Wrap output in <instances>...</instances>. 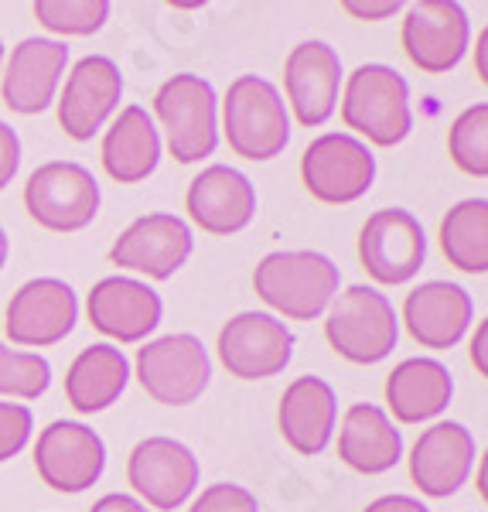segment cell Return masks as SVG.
I'll return each instance as SVG.
<instances>
[{"label": "cell", "instance_id": "cell-1", "mask_svg": "<svg viewBox=\"0 0 488 512\" xmlns=\"http://www.w3.org/2000/svg\"><path fill=\"white\" fill-rule=\"evenodd\" d=\"M342 270L314 250H280L256 263L253 291L267 308L291 321H314L335 301Z\"/></svg>", "mask_w": 488, "mask_h": 512}, {"label": "cell", "instance_id": "cell-2", "mask_svg": "<svg viewBox=\"0 0 488 512\" xmlns=\"http://www.w3.org/2000/svg\"><path fill=\"white\" fill-rule=\"evenodd\" d=\"M222 134L243 161H274L291 144V117L280 89L263 76H239L222 99Z\"/></svg>", "mask_w": 488, "mask_h": 512}, {"label": "cell", "instance_id": "cell-3", "mask_svg": "<svg viewBox=\"0 0 488 512\" xmlns=\"http://www.w3.org/2000/svg\"><path fill=\"white\" fill-rule=\"evenodd\" d=\"M342 123L376 147L403 144L413 130L407 79L390 65H359L342 89Z\"/></svg>", "mask_w": 488, "mask_h": 512}, {"label": "cell", "instance_id": "cell-4", "mask_svg": "<svg viewBox=\"0 0 488 512\" xmlns=\"http://www.w3.org/2000/svg\"><path fill=\"white\" fill-rule=\"evenodd\" d=\"M325 338L332 352L355 366H376L400 342V318L393 301L376 287L352 284L328 304Z\"/></svg>", "mask_w": 488, "mask_h": 512}, {"label": "cell", "instance_id": "cell-5", "mask_svg": "<svg viewBox=\"0 0 488 512\" xmlns=\"http://www.w3.org/2000/svg\"><path fill=\"white\" fill-rule=\"evenodd\" d=\"M154 117L168 134V151L178 164L209 161L219 147V99L212 82L175 76L154 93Z\"/></svg>", "mask_w": 488, "mask_h": 512}, {"label": "cell", "instance_id": "cell-6", "mask_svg": "<svg viewBox=\"0 0 488 512\" xmlns=\"http://www.w3.org/2000/svg\"><path fill=\"white\" fill-rule=\"evenodd\" d=\"M103 192L93 171L76 161H48L24 185V209L48 233H79L96 219Z\"/></svg>", "mask_w": 488, "mask_h": 512}, {"label": "cell", "instance_id": "cell-7", "mask_svg": "<svg viewBox=\"0 0 488 512\" xmlns=\"http://www.w3.org/2000/svg\"><path fill=\"white\" fill-rule=\"evenodd\" d=\"M137 379L161 407H192L212 379V359L202 338L164 335L137 352Z\"/></svg>", "mask_w": 488, "mask_h": 512}, {"label": "cell", "instance_id": "cell-8", "mask_svg": "<svg viewBox=\"0 0 488 512\" xmlns=\"http://www.w3.org/2000/svg\"><path fill=\"white\" fill-rule=\"evenodd\" d=\"M215 352L233 379L260 383V379H274L291 366L294 332L274 315L243 311L222 325Z\"/></svg>", "mask_w": 488, "mask_h": 512}, {"label": "cell", "instance_id": "cell-9", "mask_svg": "<svg viewBox=\"0 0 488 512\" xmlns=\"http://www.w3.org/2000/svg\"><path fill=\"white\" fill-rule=\"evenodd\" d=\"M400 41L407 59L427 76L458 69L471 45V21L458 0H417L403 14Z\"/></svg>", "mask_w": 488, "mask_h": 512}, {"label": "cell", "instance_id": "cell-10", "mask_svg": "<svg viewBox=\"0 0 488 512\" xmlns=\"http://www.w3.org/2000/svg\"><path fill=\"white\" fill-rule=\"evenodd\" d=\"M198 458L175 437H144L127 458V482L147 509L175 512L198 489Z\"/></svg>", "mask_w": 488, "mask_h": 512}, {"label": "cell", "instance_id": "cell-11", "mask_svg": "<svg viewBox=\"0 0 488 512\" xmlns=\"http://www.w3.org/2000/svg\"><path fill=\"white\" fill-rule=\"evenodd\" d=\"M301 181L325 205H352L376 181V158L359 137L321 134L301 158Z\"/></svg>", "mask_w": 488, "mask_h": 512}, {"label": "cell", "instance_id": "cell-12", "mask_svg": "<svg viewBox=\"0 0 488 512\" xmlns=\"http://www.w3.org/2000/svg\"><path fill=\"white\" fill-rule=\"evenodd\" d=\"M35 468L52 492L79 495L103 478L106 444L93 427L79 424V420H55L38 434Z\"/></svg>", "mask_w": 488, "mask_h": 512}, {"label": "cell", "instance_id": "cell-13", "mask_svg": "<svg viewBox=\"0 0 488 512\" xmlns=\"http://www.w3.org/2000/svg\"><path fill=\"white\" fill-rule=\"evenodd\" d=\"M359 260L383 287H400L420 274L427 260V233L407 209H379L359 233Z\"/></svg>", "mask_w": 488, "mask_h": 512}, {"label": "cell", "instance_id": "cell-14", "mask_svg": "<svg viewBox=\"0 0 488 512\" xmlns=\"http://www.w3.org/2000/svg\"><path fill=\"white\" fill-rule=\"evenodd\" d=\"M195 250L192 226L171 212H154L130 222L110 250V263L147 280H171Z\"/></svg>", "mask_w": 488, "mask_h": 512}, {"label": "cell", "instance_id": "cell-15", "mask_svg": "<svg viewBox=\"0 0 488 512\" xmlns=\"http://www.w3.org/2000/svg\"><path fill=\"white\" fill-rule=\"evenodd\" d=\"M79 321V297L59 277L28 280L7 304V338L24 349H48L72 335Z\"/></svg>", "mask_w": 488, "mask_h": 512}, {"label": "cell", "instance_id": "cell-16", "mask_svg": "<svg viewBox=\"0 0 488 512\" xmlns=\"http://www.w3.org/2000/svg\"><path fill=\"white\" fill-rule=\"evenodd\" d=\"M123 96L120 65L106 55H86L72 65L59 96V127L76 144L93 140L103 123L117 113Z\"/></svg>", "mask_w": 488, "mask_h": 512}, {"label": "cell", "instance_id": "cell-17", "mask_svg": "<svg viewBox=\"0 0 488 512\" xmlns=\"http://www.w3.org/2000/svg\"><path fill=\"white\" fill-rule=\"evenodd\" d=\"M69 65V48L55 38H24L11 48L0 79V96L11 113L38 117L59 96V82Z\"/></svg>", "mask_w": 488, "mask_h": 512}, {"label": "cell", "instance_id": "cell-18", "mask_svg": "<svg viewBox=\"0 0 488 512\" xmlns=\"http://www.w3.org/2000/svg\"><path fill=\"white\" fill-rule=\"evenodd\" d=\"M478 458L475 434L458 420H441L417 437L410 451V478L427 499H451L465 489Z\"/></svg>", "mask_w": 488, "mask_h": 512}, {"label": "cell", "instance_id": "cell-19", "mask_svg": "<svg viewBox=\"0 0 488 512\" xmlns=\"http://www.w3.org/2000/svg\"><path fill=\"white\" fill-rule=\"evenodd\" d=\"M287 106L301 127H321L335 117L342 93V59L325 41H301L284 62Z\"/></svg>", "mask_w": 488, "mask_h": 512}, {"label": "cell", "instance_id": "cell-20", "mask_svg": "<svg viewBox=\"0 0 488 512\" xmlns=\"http://www.w3.org/2000/svg\"><path fill=\"white\" fill-rule=\"evenodd\" d=\"M89 325L120 345L144 342L161 325L164 301L137 277H103L86 297Z\"/></svg>", "mask_w": 488, "mask_h": 512}, {"label": "cell", "instance_id": "cell-21", "mask_svg": "<svg viewBox=\"0 0 488 512\" xmlns=\"http://www.w3.org/2000/svg\"><path fill=\"white\" fill-rule=\"evenodd\" d=\"M185 209L202 233L236 236L256 216V188L243 171L229 168V164H212L192 178Z\"/></svg>", "mask_w": 488, "mask_h": 512}, {"label": "cell", "instance_id": "cell-22", "mask_svg": "<svg viewBox=\"0 0 488 512\" xmlns=\"http://www.w3.org/2000/svg\"><path fill=\"white\" fill-rule=\"evenodd\" d=\"M471 318H475L471 294L451 280H427L413 287L403 301V325L413 342L430 352L454 349L465 338Z\"/></svg>", "mask_w": 488, "mask_h": 512}, {"label": "cell", "instance_id": "cell-23", "mask_svg": "<svg viewBox=\"0 0 488 512\" xmlns=\"http://www.w3.org/2000/svg\"><path fill=\"white\" fill-rule=\"evenodd\" d=\"M277 424L287 448L304 458H314L332 444L338 424V396L325 379L301 376L280 396Z\"/></svg>", "mask_w": 488, "mask_h": 512}, {"label": "cell", "instance_id": "cell-24", "mask_svg": "<svg viewBox=\"0 0 488 512\" xmlns=\"http://www.w3.org/2000/svg\"><path fill=\"white\" fill-rule=\"evenodd\" d=\"M454 379L448 366L430 355H413L386 376V407L400 424H424L451 407Z\"/></svg>", "mask_w": 488, "mask_h": 512}, {"label": "cell", "instance_id": "cell-25", "mask_svg": "<svg viewBox=\"0 0 488 512\" xmlns=\"http://www.w3.org/2000/svg\"><path fill=\"white\" fill-rule=\"evenodd\" d=\"M338 458L359 475H386L403 458V434L383 407L352 403L338 431Z\"/></svg>", "mask_w": 488, "mask_h": 512}, {"label": "cell", "instance_id": "cell-26", "mask_svg": "<svg viewBox=\"0 0 488 512\" xmlns=\"http://www.w3.org/2000/svg\"><path fill=\"white\" fill-rule=\"evenodd\" d=\"M103 168L117 185H140L161 164V134L144 106H127L103 134Z\"/></svg>", "mask_w": 488, "mask_h": 512}, {"label": "cell", "instance_id": "cell-27", "mask_svg": "<svg viewBox=\"0 0 488 512\" xmlns=\"http://www.w3.org/2000/svg\"><path fill=\"white\" fill-rule=\"evenodd\" d=\"M130 383V362L127 355L113 345H89L72 359L65 373V400L72 410L93 417L110 410L113 403L127 393Z\"/></svg>", "mask_w": 488, "mask_h": 512}, {"label": "cell", "instance_id": "cell-28", "mask_svg": "<svg viewBox=\"0 0 488 512\" xmlns=\"http://www.w3.org/2000/svg\"><path fill=\"white\" fill-rule=\"evenodd\" d=\"M441 253L461 274H488V202L465 198L441 219Z\"/></svg>", "mask_w": 488, "mask_h": 512}, {"label": "cell", "instance_id": "cell-29", "mask_svg": "<svg viewBox=\"0 0 488 512\" xmlns=\"http://www.w3.org/2000/svg\"><path fill=\"white\" fill-rule=\"evenodd\" d=\"M448 154L471 178H488V103L468 106L448 127Z\"/></svg>", "mask_w": 488, "mask_h": 512}, {"label": "cell", "instance_id": "cell-30", "mask_svg": "<svg viewBox=\"0 0 488 512\" xmlns=\"http://www.w3.org/2000/svg\"><path fill=\"white\" fill-rule=\"evenodd\" d=\"M110 0H38L35 18L45 31L65 38H89L110 21Z\"/></svg>", "mask_w": 488, "mask_h": 512}, {"label": "cell", "instance_id": "cell-31", "mask_svg": "<svg viewBox=\"0 0 488 512\" xmlns=\"http://www.w3.org/2000/svg\"><path fill=\"white\" fill-rule=\"evenodd\" d=\"M52 386V366L38 352H14L0 342V396L38 400Z\"/></svg>", "mask_w": 488, "mask_h": 512}, {"label": "cell", "instance_id": "cell-32", "mask_svg": "<svg viewBox=\"0 0 488 512\" xmlns=\"http://www.w3.org/2000/svg\"><path fill=\"white\" fill-rule=\"evenodd\" d=\"M31 431H35V417H31L28 407L21 403H7L0 400V465L28 448Z\"/></svg>", "mask_w": 488, "mask_h": 512}, {"label": "cell", "instance_id": "cell-33", "mask_svg": "<svg viewBox=\"0 0 488 512\" xmlns=\"http://www.w3.org/2000/svg\"><path fill=\"white\" fill-rule=\"evenodd\" d=\"M188 512H260V502L250 489L233 482H215L192 502Z\"/></svg>", "mask_w": 488, "mask_h": 512}, {"label": "cell", "instance_id": "cell-34", "mask_svg": "<svg viewBox=\"0 0 488 512\" xmlns=\"http://www.w3.org/2000/svg\"><path fill=\"white\" fill-rule=\"evenodd\" d=\"M21 168V140H18V130L7 127L4 120H0V192H4L7 185L14 181Z\"/></svg>", "mask_w": 488, "mask_h": 512}, {"label": "cell", "instance_id": "cell-35", "mask_svg": "<svg viewBox=\"0 0 488 512\" xmlns=\"http://www.w3.org/2000/svg\"><path fill=\"white\" fill-rule=\"evenodd\" d=\"M342 11L352 14V18H359V21H390L403 11V4L400 0H383V4H372V0H366V4H359V0H345Z\"/></svg>", "mask_w": 488, "mask_h": 512}, {"label": "cell", "instance_id": "cell-36", "mask_svg": "<svg viewBox=\"0 0 488 512\" xmlns=\"http://www.w3.org/2000/svg\"><path fill=\"white\" fill-rule=\"evenodd\" d=\"M362 512H430V509L420 499H413V495H379Z\"/></svg>", "mask_w": 488, "mask_h": 512}, {"label": "cell", "instance_id": "cell-37", "mask_svg": "<svg viewBox=\"0 0 488 512\" xmlns=\"http://www.w3.org/2000/svg\"><path fill=\"white\" fill-rule=\"evenodd\" d=\"M89 512H151V509H147L140 499H134V495L113 492V495H103V499H99Z\"/></svg>", "mask_w": 488, "mask_h": 512}, {"label": "cell", "instance_id": "cell-38", "mask_svg": "<svg viewBox=\"0 0 488 512\" xmlns=\"http://www.w3.org/2000/svg\"><path fill=\"white\" fill-rule=\"evenodd\" d=\"M488 321H478V328H475V342H471V362H475V369H478V376H488Z\"/></svg>", "mask_w": 488, "mask_h": 512}, {"label": "cell", "instance_id": "cell-39", "mask_svg": "<svg viewBox=\"0 0 488 512\" xmlns=\"http://www.w3.org/2000/svg\"><path fill=\"white\" fill-rule=\"evenodd\" d=\"M485 41H488V35H485V31H478V41H475V65H478V72H475V76H478L482 86L488 82V76H485Z\"/></svg>", "mask_w": 488, "mask_h": 512}, {"label": "cell", "instance_id": "cell-40", "mask_svg": "<svg viewBox=\"0 0 488 512\" xmlns=\"http://www.w3.org/2000/svg\"><path fill=\"white\" fill-rule=\"evenodd\" d=\"M7 256H11V239H7L4 226H0V270L7 267Z\"/></svg>", "mask_w": 488, "mask_h": 512}, {"label": "cell", "instance_id": "cell-41", "mask_svg": "<svg viewBox=\"0 0 488 512\" xmlns=\"http://www.w3.org/2000/svg\"><path fill=\"white\" fill-rule=\"evenodd\" d=\"M4 52L7 48H4V41H0V69H4Z\"/></svg>", "mask_w": 488, "mask_h": 512}]
</instances>
